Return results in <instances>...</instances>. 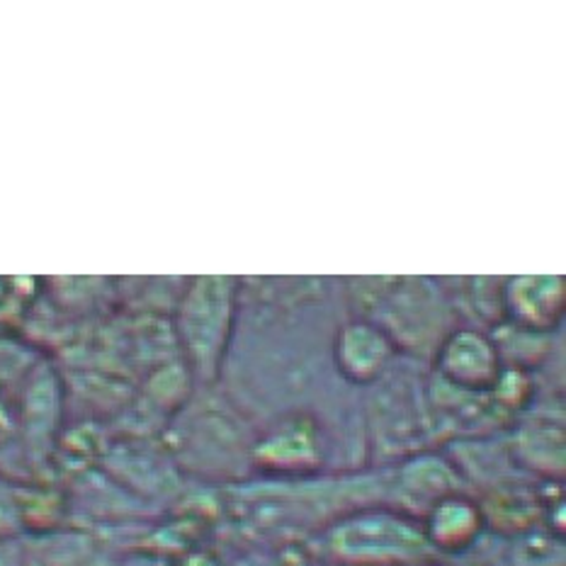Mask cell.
<instances>
[{"label": "cell", "mask_w": 566, "mask_h": 566, "mask_svg": "<svg viewBox=\"0 0 566 566\" xmlns=\"http://www.w3.org/2000/svg\"><path fill=\"white\" fill-rule=\"evenodd\" d=\"M324 566H423L438 562L421 521L391 506H365L338 515L316 535Z\"/></svg>", "instance_id": "cell-1"}, {"label": "cell", "mask_w": 566, "mask_h": 566, "mask_svg": "<svg viewBox=\"0 0 566 566\" xmlns=\"http://www.w3.org/2000/svg\"><path fill=\"white\" fill-rule=\"evenodd\" d=\"M233 304H237V282L231 277L197 280L182 302L180 334L197 373L205 377H212L219 370L231 331Z\"/></svg>", "instance_id": "cell-2"}, {"label": "cell", "mask_w": 566, "mask_h": 566, "mask_svg": "<svg viewBox=\"0 0 566 566\" xmlns=\"http://www.w3.org/2000/svg\"><path fill=\"white\" fill-rule=\"evenodd\" d=\"M391 509L421 521L423 515L450 494L462 491L460 474L446 458L436 454H413L391 479Z\"/></svg>", "instance_id": "cell-3"}, {"label": "cell", "mask_w": 566, "mask_h": 566, "mask_svg": "<svg viewBox=\"0 0 566 566\" xmlns=\"http://www.w3.org/2000/svg\"><path fill=\"white\" fill-rule=\"evenodd\" d=\"M438 373L458 391H494L501 377L499 350L476 331H454L438 353Z\"/></svg>", "instance_id": "cell-4"}, {"label": "cell", "mask_w": 566, "mask_h": 566, "mask_svg": "<svg viewBox=\"0 0 566 566\" xmlns=\"http://www.w3.org/2000/svg\"><path fill=\"white\" fill-rule=\"evenodd\" d=\"M430 549L440 557H460L474 549L484 535L486 513L464 491L438 501L421 518Z\"/></svg>", "instance_id": "cell-5"}, {"label": "cell", "mask_w": 566, "mask_h": 566, "mask_svg": "<svg viewBox=\"0 0 566 566\" xmlns=\"http://www.w3.org/2000/svg\"><path fill=\"white\" fill-rule=\"evenodd\" d=\"M251 458L258 467L270 472H310L322 464V436H318V428L310 418L294 416L290 421L268 430L251 448Z\"/></svg>", "instance_id": "cell-6"}, {"label": "cell", "mask_w": 566, "mask_h": 566, "mask_svg": "<svg viewBox=\"0 0 566 566\" xmlns=\"http://www.w3.org/2000/svg\"><path fill=\"white\" fill-rule=\"evenodd\" d=\"M394 358V343L370 322H353L336 338V367L353 385H375Z\"/></svg>", "instance_id": "cell-7"}, {"label": "cell", "mask_w": 566, "mask_h": 566, "mask_svg": "<svg viewBox=\"0 0 566 566\" xmlns=\"http://www.w3.org/2000/svg\"><path fill=\"white\" fill-rule=\"evenodd\" d=\"M511 316L525 328H555L564 310V282L559 277H518L506 290Z\"/></svg>", "instance_id": "cell-8"}, {"label": "cell", "mask_w": 566, "mask_h": 566, "mask_svg": "<svg viewBox=\"0 0 566 566\" xmlns=\"http://www.w3.org/2000/svg\"><path fill=\"white\" fill-rule=\"evenodd\" d=\"M515 452L531 467L545 476L564 474V430L549 421H535L525 426L515 438Z\"/></svg>", "instance_id": "cell-9"}, {"label": "cell", "mask_w": 566, "mask_h": 566, "mask_svg": "<svg viewBox=\"0 0 566 566\" xmlns=\"http://www.w3.org/2000/svg\"><path fill=\"white\" fill-rule=\"evenodd\" d=\"M0 566H24V547L12 537H0Z\"/></svg>", "instance_id": "cell-10"}, {"label": "cell", "mask_w": 566, "mask_h": 566, "mask_svg": "<svg viewBox=\"0 0 566 566\" xmlns=\"http://www.w3.org/2000/svg\"><path fill=\"white\" fill-rule=\"evenodd\" d=\"M423 566H446V564H442V562L438 559V562H430V564H423Z\"/></svg>", "instance_id": "cell-11"}]
</instances>
